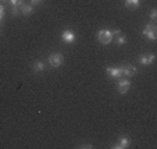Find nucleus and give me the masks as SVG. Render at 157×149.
Here are the masks:
<instances>
[{
    "label": "nucleus",
    "mask_w": 157,
    "mask_h": 149,
    "mask_svg": "<svg viewBox=\"0 0 157 149\" xmlns=\"http://www.w3.org/2000/svg\"><path fill=\"white\" fill-rule=\"evenodd\" d=\"M0 2H2V3H4V2H7V0H0Z\"/></svg>",
    "instance_id": "21"
},
{
    "label": "nucleus",
    "mask_w": 157,
    "mask_h": 149,
    "mask_svg": "<svg viewBox=\"0 0 157 149\" xmlns=\"http://www.w3.org/2000/svg\"><path fill=\"white\" fill-rule=\"evenodd\" d=\"M61 41L64 42V43L71 45V43H74L75 42V33L72 32L71 29H64L61 32Z\"/></svg>",
    "instance_id": "7"
},
{
    "label": "nucleus",
    "mask_w": 157,
    "mask_h": 149,
    "mask_svg": "<svg viewBox=\"0 0 157 149\" xmlns=\"http://www.w3.org/2000/svg\"><path fill=\"white\" fill-rule=\"evenodd\" d=\"M42 2H43V0H31V4H32V6H38Z\"/></svg>",
    "instance_id": "18"
},
{
    "label": "nucleus",
    "mask_w": 157,
    "mask_h": 149,
    "mask_svg": "<svg viewBox=\"0 0 157 149\" xmlns=\"http://www.w3.org/2000/svg\"><path fill=\"white\" fill-rule=\"evenodd\" d=\"M129 145H131V139L128 137H125V135H122V137H120L118 141L111 146H113L114 149H127Z\"/></svg>",
    "instance_id": "6"
},
{
    "label": "nucleus",
    "mask_w": 157,
    "mask_h": 149,
    "mask_svg": "<svg viewBox=\"0 0 157 149\" xmlns=\"http://www.w3.org/2000/svg\"><path fill=\"white\" fill-rule=\"evenodd\" d=\"M117 88H118V93H121V95H125V93L129 91L131 88V81L128 80V78H120L118 80V84H117Z\"/></svg>",
    "instance_id": "4"
},
{
    "label": "nucleus",
    "mask_w": 157,
    "mask_h": 149,
    "mask_svg": "<svg viewBox=\"0 0 157 149\" xmlns=\"http://www.w3.org/2000/svg\"><path fill=\"white\" fill-rule=\"evenodd\" d=\"M154 60H156V54L154 53H147V54H142V56L139 57V63L142 64V66H151L154 63Z\"/></svg>",
    "instance_id": "8"
},
{
    "label": "nucleus",
    "mask_w": 157,
    "mask_h": 149,
    "mask_svg": "<svg viewBox=\"0 0 157 149\" xmlns=\"http://www.w3.org/2000/svg\"><path fill=\"white\" fill-rule=\"evenodd\" d=\"M20 11L24 15H31L33 13V6L32 4H22V6L20 7Z\"/></svg>",
    "instance_id": "12"
},
{
    "label": "nucleus",
    "mask_w": 157,
    "mask_h": 149,
    "mask_svg": "<svg viewBox=\"0 0 157 149\" xmlns=\"http://www.w3.org/2000/svg\"><path fill=\"white\" fill-rule=\"evenodd\" d=\"M111 33H113V36H118V35H121V31H120V29H114V31H111Z\"/></svg>",
    "instance_id": "19"
},
{
    "label": "nucleus",
    "mask_w": 157,
    "mask_h": 149,
    "mask_svg": "<svg viewBox=\"0 0 157 149\" xmlns=\"http://www.w3.org/2000/svg\"><path fill=\"white\" fill-rule=\"evenodd\" d=\"M106 73H107V75H109V78H113V80H120V78H122L121 67H106Z\"/></svg>",
    "instance_id": "5"
},
{
    "label": "nucleus",
    "mask_w": 157,
    "mask_h": 149,
    "mask_svg": "<svg viewBox=\"0 0 157 149\" xmlns=\"http://www.w3.org/2000/svg\"><path fill=\"white\" fill-rule=\"evenodd\" d=\"M3 17H4V6L0 4V21L3 20Z\"/></svg>",
    "instance_id": "17"
},
{
    "label": "nucleus",
    "mask_w": 157,
    "mask_h": 149,
    "mask_svg": "<svg viewBox=\"0 0 157 149\" xmlns=\"http://www.w3.org/2000/svg\"><path fill=\"white\" fill-rule=\"evenodd\" d=\"M10 2H11L13 6H18V7H21L24 4V0H10Z\"/></svg>",
    "instance_id": "15"
},
{
    "label": "nucleus",
    "mask_w": 157,
    "mask_h": 149,
    "mask_svg": "<svg viewBox=\"0 0 157 149\" xmlns=\"http://www.w3.org/2000/svg\"><path fill=\"white\" fill-rule=\"evenodd\" d=\"M127 43V36L125 35H118L117 36V45L118 46H122Z\"/></svg>",
    "instance_id": "13"
},
{
    "label": "nucleus",
    "mask_w": 157,
    "mask_h": 149,
    "mask_svg": "<svg viewBox=\"0 0 157 149\" xmlns=\"http://www.w3.org/2000/svg\"><path fill=\"white\" fill-rule=\"evenodd\" d=\"M81 148H93V145H89V143H86V145L81 146Z\"/></svg>",
    "instance_id": "20"
},
{
    "label": "nucleus",
    "mask_w": 157,
    "mask_h": 149,
    "mask_svg": "<svg viewBox=\"0 0 157 149\" xmlns=\"http://www.w3.org/2000/svg\"><path fill=\"white\" fill-rule=\"evenodd\" d=\"M143 36H146L147 39H150V41H156L157 39V27L154 22H151V24H147L145 28H143Z\"/></svg>",
    "instance_id": "2"
},
{
    "label": "nucleus",
    "mask_w": 157,
    "mask_h": 149,
    "mask_svg": "<svg viewBox=\"0 0 157 149\" xmlns=\"http://www.w3.org/2000/svg\"><path fill=\"white\" fill-rule=\"evenodd\" d=\"M96 38H98V41L101 45H110L111 41H113V33H111L110 29H100L98 32V35H96Z\"/></svg>",
    "instance_id": "1"
},
{
    "label": "nucleus",
    "mask_w": 157,
    "mask_h": 149,
    "mask_svg": "<svg viewBox=\"0 0 157 149\" xmlns=\"http://www.w3.org/2000/svg\"><path fill=\"white\" fill-rule=\"evenodd\" d=\"M11 14L13 15H18V14H20V7H18V6H11Z\"/></svg>",
    "instance_id": "16"
},
{
    "label": "nucleus",
    "mask_w": 157,
    "mask_h": 149,
    "mask_svg": "<svg viewBox=\"0 0 157 149\" xmlns=\"http://www.w3.org/2000/svg\"><path fill=\"white\" fill-rule=\"evenodd\" d=\"M63 61H64V56L61 53H52L49 56V64L52 69H59L63 64Z\"/></svg>",
    "instance_id": "3"
},
{
    "label": "nucleus",
    "mask_w": 157,
    "mask_h": 149,
    "mask_svg": "<svg viewBox=\"0 0 157 149\" xmlns=\"http://www.w3.org/2000/svg\"><path fill=\"white\" fill-rule=\"evenodd\" d=\"M44 69H46V64H44V61H42V60L35 61V63H33V66H32L33 73H42Z\"/></svg>",
    "instance_id": "10"
},
{
    "label": "nucleus",
    "mask_w": 157,
    "mask_h": 149,
    "mask_svg": "<svg viewBox=\"0 0 157 149\" xmlns=\"http://www.w3.org/2000/svg\"><path fill=\"white\" fill-rule=\"evenodd\" d=\"M156 18H157V10L153 9V10H151V13H150V20H151V22H156Z\"/></svg>",
    "instance_id": "14"
},
{
    "label": "nucleus",
    "mask_w": 157,
    "mask_h": 149,
    "mask_svg": "<svg viewBox=\"0 0 157 149\" xmlns=\"http://www.w3.org/2000/svg\"><path fill=\"white\" fill-rule=\"evenodd\" d=\"M124 4H125V7H127V9L135 10V9H138V7H139L140 0H125Z\"/></svg>",
    "instance_id": "11"
},
{
    "label": "nucleus",
    "mask_w": 157,
    "mask_h": 149,
    "mask_svg": "<svg viewBox=\"0 0 157 149\" xmlns=\"http://www.w3.org/2000/svg\"><path fill=\"white\" fill-rule=\"evenodd\" d=\"M122 77H132V75L136 74V67L132 66V64H127V66H122Z\"/></svg>",
    "instance_id": "9"
}]
</instances>
